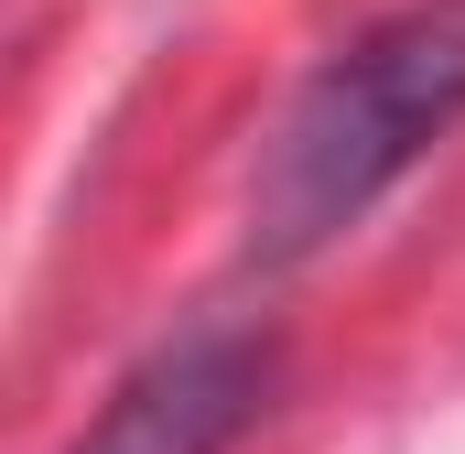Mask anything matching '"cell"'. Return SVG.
Returning a JSON list of instances; mask_svg holds the SVG:
<instances>
[{"instance_id":"cell-1","label":"cell","mask_w":465,"mask_h":454,"mask_svg":"<svg viewBox=\"0 0 465 454\" xmlns=\"http://www.w3.org/2000/svg\"><path fill=\"white\" fill-rule=\"evenodd\" d=\"M465 130V0H401L368 33H347L292 109L271 119L260 173H249V249L314 260L336 249L433 141Z\"/></svg>"},{"instance_id":"cell-2","label":"cell","mask_w":465,"mask_h":454,"mask_svg":"<svg viewBox=\"0 0 465 454\" xmlns=\"http://www.w3.org/2000/svg\"><path fill=\"white\" fill-rule=\"evenodd\" d=\"M282 390V346L260 325H184L163 336L65 454H238Z\"/></svg>"}]
</instances>
